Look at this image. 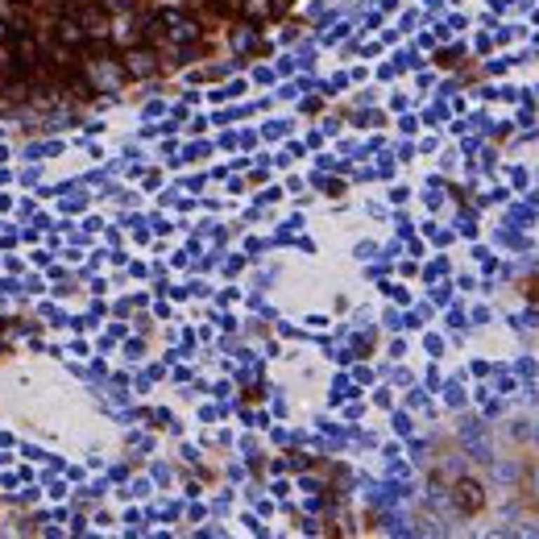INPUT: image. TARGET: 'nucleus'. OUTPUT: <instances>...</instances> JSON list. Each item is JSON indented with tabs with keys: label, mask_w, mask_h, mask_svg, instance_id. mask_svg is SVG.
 Masks as SVG:
<instances>
[{
	"label": "nucleus",
	"mask_w": 539,
	"mask_h": 539,
	"mask_svg": "<svg viewBox=\"0 0 539 539\" xmlns=\"http://www.w3.org/2000/svg\"><path fill=\"white\" fill-rule=\"evenodd\" d=\"M535 477H539V473H535Z\"/></svg>",
	"instance_id": "39448f33"
},
{
	"label": "nucleus",
	"mask_w": 539,
	"mask_h": 539,
	"mask_svg": "<svg viewBox=\"0 0 539 539\" xmlns=\"http://www.w3.org/2000/svg\"><path fill=\"white\" fill-rule=\"evenodd\" d=\"M129 71H133V75H149V71H154V58H149V54H129Z\"/></svg>",
	"instance_id": "f03ea898"
},
{
	"label": "nucleus",
	"mask_w": 539,
	"mask_h": 539,
	"mask_svg": "<svg viewBox=\"0 0 539 539\" xmlns=\"http://www.w3.org/2000/svg\"><path fill=\"white\" fill-rule=\"evenodd\" d=\"M456 506H460L465 514L481 510V506H486V494H481V486H477V481H460V486H456Z\"/></svg>",
	"instance_id": "f257e3e1"
},
{
	"label": "nucleus",
	"mask_w": 539,
	"mask_h": 539,
	"mask_svg": "<svg viewBox=\"0 0 539 539\" xmlns=\"http://www.w3.org/2000/svg\"><path fill=\"white\" fill-rule=\"evenodd\" d=\"M0 38H8V29H4V21H0Z\"/></svg>",
	"instance_id": "7ed1b4c3"
},
{
	"label": "nucleus",
	"mask_w": 539,
	"mask_h": 539,
	"mask_svg": "<svg viewBox=\"0 0 539 539\" xmlns=\"http://www.w3.org/2000/svg\"><path fill=\"white\" fill-rule=\"evenodd\" d=\"M21 4H25V0H21Z\"/></svg>",
	"instance_id": "20e7f679"
}]
</instances>
